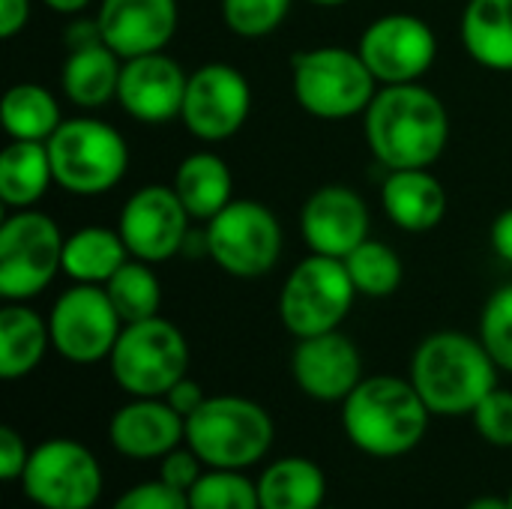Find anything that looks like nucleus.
<instances>
[{
  "instance_id": "f257e3e1",
  "label": "nucleus",
  "mask_w": 512,
  "mask_h": 509,
  "mask_svg": "<svg viewBox=\"0 0 512 509\" xmlns=\"http://www.w3.org/2000/svg\"><path fill=\"white\" fill-rule=\"evenodd\" d=\"M366 144L387 171L432 168L447 141L450 117L435 90L414 84H384L363 114Z\"/></svg>"
},
{
  "instance_id": "f03ea898",
  "label": "nucleus",
  "mask_w": 512,
  "mask_h": 509,
  "mask_svg": "<svg viewBox=\"0 0 512 509\" xmlns=\"http://www.w3.org/2000/svg\"><path fill=\"white\" fill-rule=\"evenodd\" d=\"M498 372L480 336L438 330L417 345L408 378L432 417H471L498 387Z\"/></svg>"
},
{
  "instance_id": "7ed1b4c3",
  "label": "nucleus",
  "mask_w": 512,
  "mask_h": 509,
  "mask_svg": "<svg viewBox=\"0 0 512 509\" xmlns=\"http://www.w3.org/2000/svg\"><path fill=\"white\" fill-rule=\"evenodd\" d=\"M432 423L411 378L369 375L342 402V429L348 441L372 459H402L414 453Z\"/></svg>"
},
{
  "instance_id": "20e7f679",
  "label": "nucleus",
  "mask_w": 512,
  "mask_h": 509,
  "mask_svg": "<svg viewBox=\"0 0 512 509\" xmlns=\"http://www.w3.org/2000/svg\"><path fill=\"white\" fill-rule=\"evenodd\" d=\"M273 438V417L246 396H207L186 420V447L207 468L246 471L270 453Z\"/></svg>"
},
{
  "instance_id": "39448f33",
  "label": "nucleus",
  "mask_w": 512,
  "mask_h": 509,
  "mask_svg": "<svg viewBox=\"0 0 512 509\" xmlns=\"http://www.w3.org/2000/svg\"><path fill=\"white\" fill-rule=\"evenodd\" d=\"M291 90L306 114L318 120H348L366 114L378 81L357 48L321 45L291 57Z\"/></svg>"
},
{
  "instance_id": "423d86ee",
  "label": "nucleus",
  "mask_w": 512,
  "mask_h": 509,
  "mask_svg": "<svg viewBox=\"0 0 512 509\" xmlns=\"http://www.w3.org/2000/svg\"><path fill=\"white\" fill-rule=\"evenodd\" d=\"M192 351L177 324L162 315L123 324L108 357L114 384L132 399H162L180 378L189 375Z\"/></svg>"
},
{
  "instance_id": "0eeeda50",
  "label": "nucleus",
  "mask_w": 512,
  "mask_h": 509,
  "mask_svg": "<svg viewBox=\"0 0 512 509\" xmlns=\"http://www.w3.org/2000/svg\"><path fill=\"white\" fill-rule=\"evenodd\" d=\"M45 144L54 183L72 195H105L129 168L126 138L96 117L63 120Z\"/></svg>"
},
{
  "instance_id": "6e6552de",
  "label": "nucleus",
  "mask_w": 512,
  "mask_h": 509,
  "mask_svg": "<svg viewBox=\"0 0 512 509\" xmlns=\"http://www.w3.org/2000/svg\"><path fill=\"white\" fill-rule=\"evenodd\" d=\"M357 297L342 258L309 252L279 291V321L294 339L321 336L342 327Z\"/></svg>"
},
{
  "instance_id": "1a4fd4ad",
  "label": "nucleus",
  "mask_w": 512,
  "mask_h": 509,
  "mask_svg": "<svg viewBox=\"0 0 512 509\" xmlns=\"http://www.w3.org/2000/svg\"><path fill=\"white\" fill-rule=\"evenodd\" d=\"M63 234L48 213L12 210L0 225V297L27 303L63 273Z\"/></svg>"
},
{
  "instance_id": "9d476101",
  "label": "nucleus",
  "mask_w": 512,
  "mask_h": 509,
  "mask_svg": "<svg viewBox=\"0 0 512 509\" xmlns=\"http://www.w3.org/2000/svg\"><path fill=\"white\" fill-rule=\"evenodd\" d=\"M207 255L234 279H261L282 258V225L276 213L252 198H234L204 228Z\"/></svg>"
},
{
  "instance_id": "9b49d317",
  "label": "nucleus",
  "mask_w": 512,
  "mask_h": 509,
  "mask_svg": "<svg viewBox=\"0 0 512 509\" xmlns=\"http://www.w3.org/2000/svg\"><path fill=\"white\" fill-rule=\"evenodd\" d=\"M18 483L39 509H93L105 477L90 447L72 438H48L30 450Z\"/></svg>"
},
{
  "instance_id": "f8f14e48",
  "label": "nucleus",
  "mask_w": 512,
  "mask_h": 509,
  "mask_svg": "<svg viewBox=\"0 0 512 509\" xmlns=\"http://www.w3.org/2000/svg\"><path fill=\"white\" fill-rule=\"evenodd\" d=\"M48 330L51 348L63 360L75 366H90L111 357L123 321L102 285H72L54 300Z\"/></svg>"
},
{
  "instance_id": "ddd939ff",
  "label": "nucleus",
  "mask_w": 512,
  "mask_h": 509,
  "mask_svg": "<svg viewBox=\"0 0 512 509\" xmlns=\"http://www.w3.org/2000/svg\"><path fill=\"white\" fill-rule=\"evenodd\" d=\"M252 111V87L231 63H204L189 75L180 123L207 144L234 138Z\"/></svg>"
},
{
  "instance_id": "4468645a",
  "label": "nucleus",
  "mask_w": 512,
  "mask_h": 509,
  "mask_svg": "<svg viewBox=\"0 0 512 509\" xmlns=\"http://www.w3.org/2000/svg\"><path fill=\"white\" fill-rule=\"evenodd\" d=\"M357 51L381 87L414 84L435 66L438 36L420 15L390 12L363 30Z\"/></svg>"
},
{
  "instance_id": "2eb2a0df",
  "label": "nucleus",
  "mask_w": 512,
  "mask_h": 509,
  "mask_svg": "<svg viewBox=\"0 0 512 509\" xmlns=\"http://www.w3.org/2000/svg\"><path fill=\"white\" fill-rule=\"evenodd\" d=\"M189 210L183 207L174 186L150 183L135 189L120 207L117 231L132 258L162 264L186 249L189 243Z\"/></svg>"
},
{
  "instance_id": "dca6fc26",
  "label": "nucleus",
  "mask_w": 512,
  "mask_h": 509,
  "mask_svg": "<svg viewBox=\"0 0 512 509\" xmlns=\"http://www.w3.org/2000/svg\"><path fill=\"white\" fill-rule=\"evenodd\" d=\"M291 375L303 396L324 405H342L366 378L360 348L339 330L297 339L291 354Z\"/></svg>"
},
{
  "instance_id": "f3484780",
  "label": "nucleus",
  "mask_w": 512,
  "mask_h": 509,
  "mask_svg": "<svg viewBox=\"0 0 512 509\" xmlns=\"http://www.w3.org/2000/svg\"><path fill=\"white\" fill-rule=\"evenodd\" d=\"M186 84H189V72H183V66L165 51L129 57L123 60L120 69L117 102L132 120L147 126H162L180 117Z\"/></svg>"
},
{
  "instance_id": "a211bd4d",
  "label": "nucleus",
  "mask_w": 512,
  "mask_h": 509,
  "mask_svg": "<svg viewBox=\"0 0 512 509\" xmlns=\"http://www.w3.org/2000/svg\"><path fill=\"white\" fill-rule=\"evenodd\" d=\"M300 237L315 255L348 258L369 240V207L351 186H321L303 201Z\"/></svg>"
},
{
  "instance_id": "6ab92c4d",
  "label": "nucleus",
  "mask_w": 512,
  "mask_h": 509,
  "mask_svg": "<svg viewBox=\"0 0 512 509\" xmlns=\"http://www.w3.org/2000/svg\"><path fill=\"white\" fill-rule=\"evenodd\" d=\"M177 0H99L96 24L102 42L120 57L165 51L177 33Z\"/></svg>"
},
{
  "instance_id": "aec40b11",
  "label": "nucleus",
  "mask_w": 512,
  "mask_h": 509,
  "mask_svg": "<svg viewBox=\"0 0 512 509\" xmlns=\"http://www.w3.org/2000/svg\"><path fill=\"white\" fill-rule=\"evenodd\" d=\"M108 444L135 462L162 459L186 444V420L165 399H132L111 414Z\"/></svg>"
},
{
  "instance_id": "412c9836",
  "label": "nucleus",
  "mask_w": 512,
  "mask_h": 509,
  "mask_svg": "<svg viewBox=\"0 0 512 509\" xmlns=\"http://www.w3.org/2000/svg\"><path fill=\"white\" fill-rule=\"evenodd\" d=\"M381 204L387 219L408 234H426L444 222L447 192L429 168L390 171L381 186Z\"/></svg>"
},
{
  "instance_id": "4be33fe9",
  "label": "nucleus",
  "mask_w": 512,
  "mask_h": 509,
  "mask_svg": "<svg viewBox=\"0 0 512 509\" xmlns=\"http://www.w3.org/2000/svg\"><path fill=\"white\" fill-rule=\"evenodd\" d=\"M120 69H123V60L102 39L81 45V48H69L63 69H60L63 96L84 111H96L108 105L111 99H117Z\"/></svg>"
},
{
  "instance_id": "5701e85b",
  "label": "nucleus",
  "mask_w": 512,
  "mask_h": 509,
  "mask_svg": "<svg viewBox=\"0 0 512 509\" xmlns=\"http://www.w3.org/2000/svg\"><path fill=\"white\" fill-rule=\"evenodd\" d=\"M174 192L180 195L183 207L192 219L210 222L234 201V177L222 156L210 150L189 153L174 171Z\"/></svg>"
},
{
  "instance_id": "b1692460",
  "label": "nucleus",
  "mask_w": 512,
  "mask_h": 509,
  "mask_svg": "<svg viewBox=\"0 0 512 509\" xmlns=\"http://www.w3.org/2000/svg\"><path fill=\"white\" fill-rule=\"evenodd\" d=\"M462 45L474 63L512 72V0H468L462 12Z\"/></svg>"
},
{
  "instance_id": "393cba45",
  "label": "nucleus",
  "mask_w": 512,
  "mask_h": 509,
  "mask_svg": "<svg viewBox=\"0 0 512 509\" xmlns=\"http://www.w3.org/2000/svg\"><path fill=\"white\" fill-rule=\"evenodd\" d=\"M129 258L117 228L87 225L63 240V276L72 285H105Z\"/></svg>"
},
{
  "instance_id": "a878e982",
  "label": "nucleus",
  "mask_w": 512,
  "mask_h": 509,
  "mask_svg": "<svg viewBox=\"0 0 512 509\" xmlns=\"http://www.w3.org/2000/svg\"><path fill=\"white\" fill-rule=\"evenodd\" d=\"M51 348L48 321L27 303H6L0 309V378H27Z\"/></svg>"
},
{
  "instance_id": "bb28decb",
  "label": "nucleus",
  "mask_w": 512,
  "mask_h": 509,
  "mask_svg": "<svg viewBox=\"0 0 512 509\" xmlns=\"http://www.w3.org/2000/svg\"><path fill=\"white\" fill-rule=\"evenodd\" d=\"M255 483L261 509H321L327 498V477L306 456H285L267 465Z\"/></svg>"
},
{
  "instance_id": "cd10ccee",
  "label": "nucleus",
  "mask_w": 512,
  "mask_h": 509,
  "mask_svg": "<svg viewBox=\"0 0 512 509\" xmlns=\"http://www.w3.org/2000/svg\"><path fill=\"white\" fill-rule=\"evenodd\" d=\"M54 183L45 141H9L0 153V201L9 210H30Z\"/></svg>"
},
{
  "instance_id": "c85d7f7f",
  "label": "nucleus",
  "mask_w": 512,
  "mask_h": 509,
  "mask_svg": "<svg viewBox=\"0 0 512 509\" xmlns=\"http://www.w3.org/2000/svg\"><path fill=\"white\" fill-rule=\"evenodd\" d=\"M0 123L9 141H48L63 123V114L51 90L33 81H21L3 93Z\"/></svg>"
},
{
  "instance_id": "c756f323",
  "label": "nucleus",
  "mask_w": 512,
  "mask_h": 509,
  "mask_svg": "<svg viewBox=\"0 0 512 509\" xmlns=\"http://www.w3.org/2000/svg\"><path fill=\"white\" fill-rule=\"evenodd\" d=\"M102 288L123 324L156 318L162 309V282L147 261L129 258Z\"/></svg>"
},
{
  "instance_id": "7c9ffc66",
  "label": "nucleus",
  "mask_w": 512,
  "mask_h": 509,
  "mask_svg": "<svg viewBox=\"0 0 512 509\" xmlns=\"http://www.w3.org/2000/svg\"><path fill=\"white\" fill-rule=\"evenodd\" d=\"M342 261L348 267V276H351L357 294L369 297V300H384V297L396 294L405 279L402 258L396 255V249H390L381 240H363Z\"/></svg>"
},
{
  "instance_id": "2f4dec72",
  "label": "nucleus",
  "mask_w": 512,
  "mask_h": 509,
  "mask_svg": "<svg viewBox=\"0 0 512 509\" xmlns=\"http://www.w3.org/2000/svg\"><path fill=\"white\" fill-rule=\"evenodd\" d=\"M192 509H261L258 483L240 471L207 468L201 480L189 489Z\"/></svg>"
},
{
  "instance_id": "473e14b6",
  "label": "nucleus",
  "mask_w": 512,
  "mask_h": 509,
  "mask_svg": "<svg viewBox=\"0 0 512 509\" xmlns=\"http://www.w3.org/2000/svg\"><path fill=\"white\" fill-rule=\"evenodd\" d=\"M294 0H222V21L240 39H264L276 33Z\"/></svg>"
},
{
  "instance_id": "72a5a7b5",
  "label": "nucleus",
  "mask_w": 512,
  "mask_h": 509,
  "mask_svg": "<svg viewBox=\"0 0 512 509\" xmlns=\"http://www.w3.org/2000/svg\"><path fill=\"white\" fill-rule=\"evenodd\" d=\"M480 342L492 354L501 372L512 375V282L501 285L483 306Z\"/></svg>"
},
{
  "instance_id": "f704fd0d",
  "label": "nucleus",
  "mask_w": 512,
  "mask_h": 509,
  "mask_svg": "<svg viewBox=\"0 0 512 509\" xmlns=\"http://www.w3.org/2000/svg\"><path fill=\"white\" fill-rule=\"evenodd\" d=\"M477 435L501 450L512 447V390L495 387L471 414Z\"/></svg>"
},
{
  "instance_id": "c9c22d12",
  "label": "nucleus",
  "mask_w": 512,
  "mask_h": 509,
  "mask_svg": "<svg viewBox=\"0 0 512 509\" xmlns=\"http://www.w3.org/2000/svg\"><path fill=\"white\" fill-rule=\"evenodd\" d=\"M111 509H192L189 507V495L180 492V489H171L168 483H162L159 477L156 480H147V483H138L132 489H126Z\"/></svg>"
},
{
  "instance_id": "e433bc0d",
  "label": "nucleus",
  "mask_w": 512,
  "mask_h": 509,
  "mask_svg": "<svg viewBox=\"0 0 512 509\" xmlns=\"http://www.w3.org/2000/svg\"><path fill=\"white\" fill-rule=\"evenodd\" d=\"M204 468L207 465L183 444V447H177V450H171L168 456L159 459V480L168 483L171 489H180V492L189 495V489L201 480Z\"/></svg>"
},
{
  "instance_id": "4c0bfd02",
  "label": "nucleus",
  "mask_w": 512,
  "mask_h": 509,
  "mask_svg": "<svg viewBox=\"0 0 512 509\" xmlns=\"http://www.w3.org/2000/svg\"><path fill=\"white\" fill-rule=\"evenodd\" d=\"M27 459H30L27 441L12 426H3L0 429V480H6V483L21 480Z\"/></svg>"
},
{
  "instance_id": "58836bf2",
  "label": "nucleus",
  "mask_w": 512,
  "mask_h": 509,
  "mask_svg": "<svg viewBox=\"0 0 512 509\" xmlns=\"http://www.w3.org/2000/svg\"><path fill=\"white\" fill-rule=\"evenodd\" d=\"M162 399H165V402H168L180 417H183V420H189V417H192L204 402H207V393L201 390V384H198V381H192V378L186 375V378H180V381H177L165 396H162Z\"/></svg>"
},
{
  "instance_id": "ea45409f",
  "label": "nucleus",
  "mask_w": 512,
  "mask_h": 509,
  "mask_svg": "<svg viewBox=\"0 0 512 509\" xmlns=\"http://www.w3.org/2000/svg\"><path fill=\"white\" fill-rule=\"evenodd\" d=\"M30 21V0H0V36L15 39Z\"/></svg>"
},
{
  "instance_id": "a19ab883",
  "label": "nucleus",
  "mask_w": 512,
  "mask_h": 509,
  "mask_svg": "<svg viewBox=\"0 0 512 509\" xmlns=\"http://www.w3.org/2000/svg\"><path fill=\"white\" fill-rule=\"evenodd\" d=\"M489 243H492V249H495V255L501 261L512 264V207L495 216L492 231H489Z\"/></svg>"
},
{
  "instance_id": "79ce46f5",
  "label": "nucleus",
  "mask_w": 512,
  "mask_h": 509,
  "mask_svg": "<svg viewBox=\"0 0 512 509\" xmlns=\"http://www.w3.org/2000/svg\"><path fill=\"white\" fill-rule=\"evenodd\" d=\"M51 12H60V15H78L84 12L93 0H42Z\"/></svg>"
},
{
  "instance_id": "37998d69",
  "label": "nucleus",
  "mask_w": 512,
  "mask_h": 509,
  "mask_svg": "<svg viewBox=\"0 0 512 509\" xmlns=\"http://www.w3.org/2000/svg\"><path fill=\"white\" fill-rule=\"evenodd\" d=\"M465 509H510V501L498 495H483V498H474Z\"/></svg>"
},
{
  "instance_id": "c03bdc74",
  "label": "nucleus",
  "mask_w": 512,
  "mask_h": 509,
  "mask_svg": "<svg viewBox=\"0 0 512 509\" xmlns=\"http://www.w3.org/2000/svg\"><path fill=\"white\" fill-rule=\"evenodd\" d=\"M309 3H315V6H345L351 0H309Z\"/></svg>"
},
{
  "instance_id": "a18cd8bd",
  "label": "nucleus",
  "mask_w": 512,
  "mask_h": 509,
  "mask_svg": "<svg viewBox=\"0 0 512 509\" xmlns=\"http://www.w3.org/2000/svg\"><path fill=\"white\" fill-rule=\"evenodd\" d=\"M507 501H510V509H512V489H510V495H507Z\"/></svg>"
},
{
  "instance_id": "49530a36",
  "label": "nucleus",
  "mask_w": 512,
  "mask_h": 509,
  "mask_svg": "<svg viewBox=\"0 0 512 509\" xmlns=\"http://www.w3.org/2000/svg\"><path fill=\"white\" fill-rule=\"evenodd\" d=\"M321 509H330V507H321Z\"/></svg>"
}]
</instances>
